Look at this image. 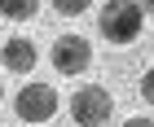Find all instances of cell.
I'll use <instances>...</instances> for the list:
<instances>
[{
  "instance_id": "obj_9",
  "label": "cell",
  "mask_w": 154,
  "mask_h": 127,
  "mask_svg": "<svg viewBox=\"0 0 154 127\" xmlns=\"http://www.w3.org/2000/svg\"><path fill=\"white\" fill-rule=\"evenodd\" d=\"M128 4H137L141 13H154V0H128Z\"/></svg>"
},
{
  "instance_id": "obj_8",
  "label": "cell",
  "mask_w": 154,
  "mask_h": 127,
  "mask_svg": "<svg viewBox=\"0 0 154 127\" xmlns=\"http://www.w3.org/2000/svg\"><path fill=\"white\" fill-rule=\"evenodd\" d=\"M141 101H145V105H154V66L141 75Z\"/></svg>"
},
{
  "instance_id": "obj_2",
  "label": "cell",
  "mask_w": 154,
  "mask_h": 127,
  "mask_svg": "<svg viewBox=\"0 0 154 127\" xmlns=\"http://www.w3.org/2000/svg\"><path fill=\"white\" fill-rule=\"evenodd\" d=\"M110 114H115V96H110L101 83H84L79 92L71 96V118H75V127H101Z\"/></svg>"
},
{
  "instance_id": "obj_6",
  "label": "cell",
  "mask_w": 154,
  "mask_h": 127,
  "mask_svg": "<svg viewBox=\"0 0 154 127\" xmlns=\"http://www.w3.org/2000/svg\"><path fill=\"white\" fill-rule=\"evenodd\" d=\"M0 13H5L9 22H26V18L40 13V0H0Z\"/></svg>"
},
{
  "instance_id": "obj_10",
  "label": "cell",
  "mask_w": 154,
  "mask_h": 127,
  "mask_svg": "<svg viewBox=\"0 0 154 127\" xmlns=\"http://www.w3.org/2000/svg\"><path fill=\"white\" fill-rule=\"evenodd\" d=\"M123 127H154V118H128Z\"/></svg>"
},
{
  "instance_id": "obj_5",
  "label": "cell",
  "mask_w": 154,
  "mask_h": 127,
  "mask_svg": "<svg viewBox=\"0 0 154 127\" xmlns=\"http://www.w3.org/2000/svg\"><path fill=\"white\" fill-rule=\"evenodd\" d=\"M0 61H5V70H13V75H31L40 61L35 44L26 40V35H13V40H5L0 44Z\"/></svg>"
},
{
  "instance_id": "obj_7",
  "label": "cell",
  "mask_w": 154,
  "mask_h": 127,
  "mask_svg": "<svg viewBox=\"0 0 154 127\" xmlns=\"http://www.w3.org/2000/svg\"><path fill=\"white\" fill-rule=\"evenodd\" d=\"M53 9H57L62 18H79V13L93 9V0H53Z\"/></svg>"
},
{
  "instance_id": "obj_11",
  "label": "cell",
  "mask_w": 154,
  "mask_h": 127,
  "mask_svg": "<svg viewBox=\"0 0 154 127\" xmlns=\"http://www.w3.org/2000/svg\"><path fill=\"white\" fill-rule=\"evenodd\" d=\"M0 101H5V83H0Z\"/></svg>"
},
{
  "instance_id": "obj_3",
  "label": "cell",
  "mask_w": 154,
  "mask_h": 127,
  "mask_svg": "<svg viewBox=\"0 0 154 127\" xmlns=\"http://www.w3.org/2000/svg\"><path fill=\"white\" fill-rule=\"evenodd\" d=\"M13 110L22 123H48V118H57V88L53 83H22V92L13 96Z\"/></svg>"
},
{
  "instance_id": "obj_1",
  "label": "cell",
  "mask_w": 154,
  "mask_h": 127,
  "mask_svg": "<svg viewBox=\"0 0 154 127\" xmlns=\"http://www.w3.org/2000/svg\"><path fill=\"white\" fill-rule=\"evenodd\" d=\"M97 31L106 35L110 44H132L145 31V13L137 4H128V0H110V4L97 9Z\"/></svg>"
},
{
  "instance_id": "obj_4",
  "label": "cell",
  "mask_w": 154,
  "mask_h": 127,
  "mask_svg": "<svg viewBox=\"0 0 154 127\" xmlns=\"http://www.w3.org/2000/svg\"><path fill=\"white\" fill-rule=\"evenodd\" d=\"M93 66V44L84 35H57L53 44V70L57 75H84Z\"/></svg>"
}]
</instances>
